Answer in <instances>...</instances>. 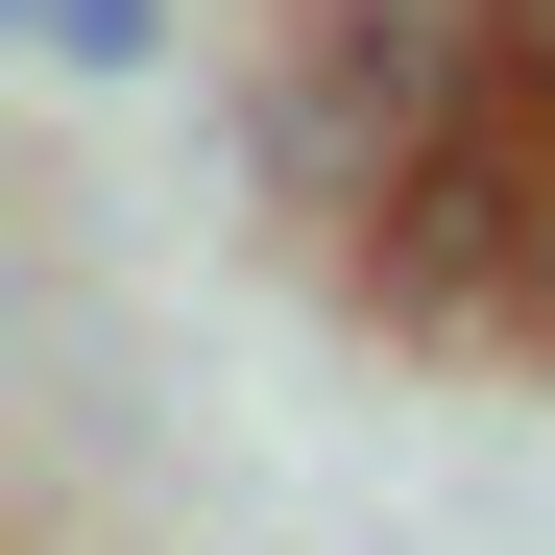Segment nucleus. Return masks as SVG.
Masks as SVG:
<instances>
[{
	"label": "nucleus",
	"mask_w": 555,
	"mask_h": 555,
	"mask_svg": "<svg viewBox=\"0 0 555 555\" xmlns=\"http://www.w3.org/2000/svg\"><path fill=\"white\" fill-rule=\"evenodd\" d=\"M507 145V0H314L291 73H266V169L314 218H387L411 169Z\"/></svg>",
	"instance_id": "obj_1"
},
{
	"label": "nucleus",
	"mask_w": 555,
	"mask_h": 555,
	"mask_svg": "<svg viewBox=\"0 0 555 555\" xmlns=\"http://www.w3.org/2000/svg\"><path fill=\"white\" fill-rule=\"evenodd\" d=\"M0 25H25V73H169L194 0H0Z\"/></svg>",
	"instance_id": "obj_2"
},
{
	"label": "nucleus",
	"mask_w": 555,
	"mask_h": 555,
	"mask_svg": "<svg viewBox=\"0 0 555 555\" xmlns=\"http://www.w3.org/2000/svg\"><path fill=\"white\" fill-rule=\"evenodd\" d=\"M507 338H555V145H531V194H507Z\"/></svg>",
	"instance_id": "obj_3"
}]
</instances>
